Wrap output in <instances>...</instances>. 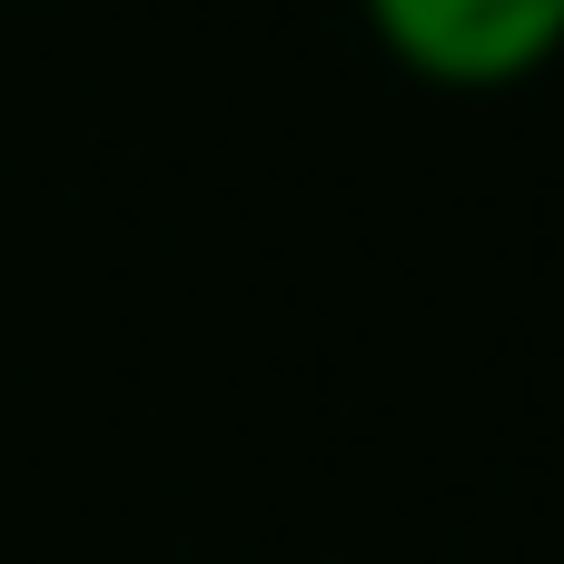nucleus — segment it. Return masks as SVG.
Masks as SVG:
<instances>
[{"mask_svg":"<svg viewBox=\"0 0 564 564\" xmlns=\"http://www.w3.org/2000/svg\"><path fill=\"white\" fill-rule=\"evenodd\" d=\"M367 30L436 89H516L564 50V0H367Z\"/></svg>","mask_w":564,"mask_h":564,"instance_id":"obj_1","label":"nucleus"}]
</instances>
